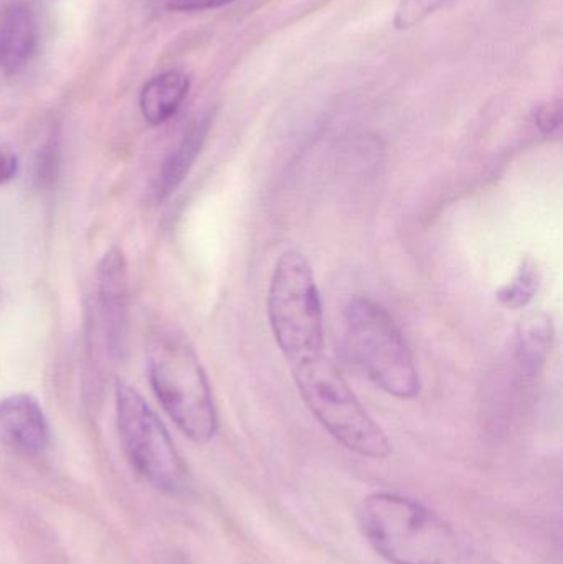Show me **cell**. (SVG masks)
<instances>
[{
  "mask_svg": "<svg viewBox=\"0 0 563 564\" xmlns=\"http://www.w3.org/2000/svg\"><path fill=\"white\" fill-rule=\"evenodd\" d=\"M359 523L393 564H499L468 533L409 497L372 494L360 506Z\"/></svg>",
  "mask_w": 563,
  "mask_h": 564,
  "instance_id": "6da1fadb",
  "label": "cell"
},
{
  "mask_svg": "<svg viewBox=\"0 0 563 564\" xmlns=\"http://www.w3.org/2000/svg\"><path fill=\"white\" fill-rule=\"evenodd\" d=\"M291 367L307 410L337 443L370 459L390 456L389 437L357 400L331 358L321 351Z\"/></svg>",
  "mask_w": 563,
  "mask_h": 564,
  "instance_id": "7a4b0ae2",
  "label": "cell"
},
{
  "mask_svg": "<svg viewBox=\"0 0 563 564\" xmlns=\"http://www.w3.org/2000/svg\"><path fill=\"white\" fill-rule=\"evenodd\" d=\"M149 380L165 413L197 444H207L218 421L210 384L191 345L175 334H161L149 350Z\"/></svg>",
  "mask_w": 563,
  "mask_h": 564,
  "instance_id": "3957f363",
  "label": "cell"
},
{
  "mask_svg": "<svg viewBox=\"0 0 563 564\" xmlns=\"http://www.w3.org/2000/svg\"><path fill=\"white\" fill-rule=\"evenodd\" d=\"M347 350L370 381L390 397L413 400L422 390L412 351L389 312L356 297L344 312Z\"/></svg>",
  "mask_w": 563,
  "mask_h": 564,
  "instance_id": "277c9868",
  "label": "cell"
},
{
  "mask_svg": "<svg viewBox=\"0 0 563 564\" xmlns=\"http://www.w3.org/2000/svg\"><path fill=\"white\" fill-rule=\"evenodd\" d=\"M268 318L274 340L291 365L323 351L321 295L300 251H284L277 261L268 291Z\"/></svg>",
  "mask_w": 563,
  "mask_h": 564,
  "instance_id": "5b68a950",
  "label": "cell"
},
{
  "mask_svg": "<svg viewBox=\"0 0 563 564\" xmlns=\"http://www.w3.org/2000/svg\"><path fill=\"white\" fill-rule=\"evenodd\" d=\"M119 436L139 477L154 489L178 494L187 486V470L158 414L131 384L116 390Z\"/></svg>",
  "mask_w": 563,
  "mask_h": 564,
  "instance_id": "8992f818",
  "label": "cell"
},
{
  "mask_svg": "<svg viewBox=\"0 0 563 564\" xmlns=\"http://www.w3.org/2000/svg\"><path fill=\"white\" fill-rule=\"evenodd\" d=\"M98 305L112 354L124 348L129 324L128 267L119 248H111L98 268Z\"/></svg>",
  "mask_w": 563,
  "mask_h": 564,
  "instance_id": "52a82bcc",
  "label": "cell"
},
{
  "mask_svg": "<svg viewBox=\"0 0 563 564\" xmlns=\"http://www.w3.org/2000/svg\"><path fill=\"white\" fill-rule=\"evenodd\" d=\"M0 436L23 454L48 447L50 427L39 401L30 394H12L0 401Z\"/></svg>",
  "mask_w": 563,
  "mask_h": 564,
  "instance_id": "ba28073f",
  "label": "cell"
},
{
  "mask_svg": "<svg viewBox=\"0 0 563 564\" xmlns=\"http://www.w3.org/2000/svg\"><path fill=\"white\" fill-rule=\"evenodd\" d=\"M36 13L26 2H12L0 10V72L19 75L39 48Z\"/></svg>",
  "mask_w": 563,
  "mask_h": 564,
  "instance_id": "9c48e42d",
  "label": "cell"
},
{
  "mask_svg": "<svg viewBox=\"0 0 563 564\" xmlns=\"http://www.w3.org/2000/svg\"><path fill=\"white\" fill-rule=\"evenodd\" d=\"M554 344V324L542 312L522 318L516 332V361L522 381L529 383L541 375Z\"/></svg>",
  "mask_w": 563,
  "mask_h": 564,
  "instance_id": "30bf717a",
  "label": "cell"
},
{
  "mask_svg": "<svg viewBox=\"0 0 563 564\" xmlns=\"http://www.w3.org/2000/svg\"><path fill=\"white\" fill-rule=\"evenodd\" d=\"M191 89V78L181 69H169L145 83L139 108L151 126H161L177 115Z\"/></svg>",
  "mask_w": 563,
  "mask_h": 564,
  "instance_id": "8fae6325",
  "label": "cell"
},
{
  "mask_svg": "<svg viewBox=\"0 0 563 564\" xmlns=\"http://www.w3.org/2000/svg\"><path fill=\"white\" fill-rule=\"evenodd\" d=\"M212 122H214V112H207V115L198 118L185 132L177 148L165 159L161 174H159L158 188H155L159 200L171 197L177 191L178 185L187 177L192 165L197 161L198 154H201L202 148L207 141Z\"/></svg>",
  "mask_w": 563,
  "mask_h": 564,
  "instance_id": "7c38bea8",
  "label": "cell"
},
{
  "mask_svg": "<svg viewBox=\"0 0 563 564\" xmlns=\"http://www.w3.org/2000/svg\"><path fill=\"white\" fill-rule=\"evenodd\" d=\"M539 282H541V276H539L534 261L529 260V258L522 260L521 267H519L518 273L515 274L511 282L499 289L498 301L505 307L512 308V311L526 307L534 299Z\"/></svg>",
  "mask_w": 563,
  "mask_h": 564,
  "instance_id": "4fadbf2b",
  "label": "cell"
},
{
  "mask_svg": "<svg viewBox=\"0 0 563 564\" xmlns=\"http://www.w3.org/2000/svg\"><path fill=\"white\" fill-rule=\"evenodd\" d=\"M446 0H402L396 13V26L409 30L435 13Z\"/></svg>",
  "mask_w": 563,
  "mask_h": 564,
  "instance_id": "5bb4252c",
  "label": "cell"
},
{
  "mask_svg": "<svg viewBox=\"0 0 563 564\" xmlns=\"http://www.w3.org/2000/svg\"><path fill=\"white\" fill-rule=\"evenodd\" d=\"M535 126L545 135H554L562 126L561 101L548 102L539 108L535 115Z\"/></svg>",
  "mask_w": 563,
  "mask_h": 564,
  "instance_id": "9a60e30c",
  "label": "cell"
},
{
  "mask_svg": "<svg viewBox=\"0 0 563 564\" xmlns=\"http://www.w3.org/2000/svg\"><path fill=\"white\" fill-rule=\"evenodd\" d=\"M56 164H58V152L53 142H48L40 151L39 162H36V181L40 185H46L55 177Z\"/></svg>",
  "mask_w": 563,
  "mask_h": 564,
  "instance_id": "2e32d148",
  "label": "cell"
},
{
  "mask_svg": "<svg viewBox=\"0 0 563 564\" xmlns=\"http://www.w3.org/2000/svg\"><path fill=\"white\" fill-rule=\"evenodd\" d=\"M234 0H169L167 9L172 12H204L228 6Z\"/></svg>",
  "mask_w": 563,
  "mask_h": 564,
  "instance_id": "e0dca14e",
  "label": "cell"
},
{
  "mask_svg": "<svg viewBox=\"0 0 563 564\" xmlns=\"http://www.w3.org/2000/svg\"><path fill=\"white\" fill-rule=\"evenodd\" d=\"M19 172V159L13 152L0 151V185L12 181Z\"/></svg>",
  "mask_w": 563,
  "mask_h": 564,
  "instance_id": "ac0fdd59",
  "label": "cell"
}]
</instances>
